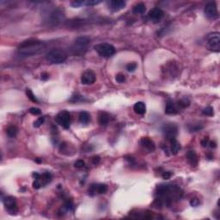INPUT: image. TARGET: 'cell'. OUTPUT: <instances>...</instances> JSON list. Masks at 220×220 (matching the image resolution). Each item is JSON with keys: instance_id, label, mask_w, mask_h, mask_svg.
<instances>
[{"instance_id": "cell-1", "label": "cell", "mask_w": 220, "mask_h": 220, "mask_svg": "<svg viewBox=\"0 0 220 220\" xmlns=\"http://www.w3.org/2000/svg\"><path fill=\"white\" fill-rule=\"evenodd\" d=\"M156 195L157 198L155 200L156 206H161L164 204L169 206L174 200L181 199L182 192L176 185H160L156 188Z\"/></svg>"}, {"instance_id": "cell-2", "label": "cell", "mask_w": 220, "mask_h": 220, "mask_svg": "<svg viewBox=\"0 0 220 220\" xmlns=\"http://www.w3.org/2000/svg\"><path fill=\"white\" fill-rule=\"evenodd\" d=\"M46 44L38 40H28L20 44L18 47V53L23 57L36 55L43 50Z\"/></svg>"}, {"instance_id": "cell-3", "label": "cell", "mask_w": 220, "mask_h": 220, "mask_svg": "<svg viewBox=\"0 0 220 220\" xmlns=\"http://www.w3.org/2000/svg\"><path fill=\"white\" fill-rule=\"evenodd\" d=\"M91 44V39L87 36H81L76 39L72 46V51L76 54H82L86 52Z\"/></svg>"}, {"instance_id": "cell-4", "label": "cell", "mask_w": 220, "mask_h": 220, "mask_svg": "<svg viewBox=\"0 0 220 220\" xmlns=\"http://www.w3.org/2000/svg\"><path fill=\"white\" fill-rule=\"evenodd\" d=\"M46 59L51 64H61L66 60L67 55L60 49H52L47 54Z\"/></svg>"}, {"instance_id": "cell-5", "label": "cell", "mask_w": 220, "mask_h": 220, "mask_svg": "<svg viewBox=\"0 0 220 220\" xmlns=\"http://www.w3.org/2000/svg\"><path fill=\"white\" fill-rule=\"evenodd\" d=\"M206 45L208 49L214 52H220V35L218 32L211 33L207 36Z\"/></svg>"}, {"instance_id": "cell-6", "label": "cell", "mask_w": 220, "mask_h": 220, "mask_svg": "<svg viewBox=\"0 0 220 220\" xmlns=\"http://www.w3.org/2000/svg\"><path fill=\"white\" fill-rule=\"evenodd\" d=\"M94 48L100 56L104 58H109L115 53V48L111 44L100 43L95 45Z\"/></svg>"}, {"instance_id": "cell-7", "label": "cell", "mask_w": 220, "mask_h": 220, "mask_svg": "<svg viewBox=\"0 0 220 220\" xmlns=\"http://www.w3.org/2000/svg\"><path fill=\"white\" fill-rule=\"evenodd\" d=\"M2 201L4 203V206H5L6 211H8L10 214L14 215L17 212V205L16 199L14 197L8 196V197H5V198H2Z\"/></svg>"}, {"instance_id": "cell-8", "label": "cell", "mask_w": 220, "mask_h": 220, "mask_svg": "<svg viewBox=\"0 0 220 220\" xmlns=\"http://www.w3.org/2000/svg\"><path fill=\"white\" fill-rule=\"evenodd\" d=\"M55 121L59 125L63 126L65 129H68L71 125V114L69 112H67L65 110L61 111L57 114Z\"/></svg>"}, {"instance_id": "cell-9", "label": "cell", "mask_w": 220, "mask_h": 220, "mask_svg": "<svg viewBox=\"0 0 220 220\" xmlns=\"http://www.w3.org/2000/svg\"><path fill=\"white\" fill-rule=\"evenodd\" d=\"M163 133L164 135L168 140H172L176 138L177 134V126L172 123H168L167 125H164L163 127Z\"/></svg>"}, {"instance_id": "cell-10", "label": "cell", "mask_w": 220, "mask_h": 220, "mask_svg": "<svg viewBox=\"0 0 220 220\" xmlns=\"http://www.w3.org/2000/svg\"><path fill=\"white\" fill-rule=\"evenodd\" d=\"M205 14L207 17L210 19H215L218 17V8L215 2H210L208 3L205 7Z\"/></svg>"}, {"instance_id": "cell-11", "label": "cell", "mask_w": 220, "mask_h": 220, "mask_svg": "<svg viewBox=\"0 0 220 220\" xmlns=\"http://www.w3.org/2000/svg\"><path fill=\"white\" fill-rule=\"evenodd\" d=\"M95 81V75L92 71H86L81 76V82L83 84H92Z\"/></svg>"}, {"instance_id": "cell-12", "label": "cell", "mask_w": 220, "mask_h": 220, "mask_svg": "<svg viewBox=\"0 0 220 220\" xmlns=\"http://www.w3.org/2000/svg\"><path fill=\"white\" fill-rule=\"evenodd\" d=\"M148 17H149V18L151 19V21H153V22H159L160 20L162 19V17H164V11L160 9V8L156 7V8H153V9L151 10V11L149 12Z\"/></svg>"}, {"instance_id": "cell-13", "label": "cell", "mask_w": 220, "mask_h": 220, "mask_svg": "<svg viewBox=\"0 0 220 220\" xmlns=\"http://www.w3.org/2000/svg\"><path fill=\"white\" fill-rule=\"evenodd\" d=\"M33 176L35 177V180H38L41 182V186L47 185L52 180V176L50 173H44L43 175H40L38 173H34Z\"/></svg>"}, {"instance_id": "cell-14", "label": "cell", "mask_w": 220, "mask_h": 220, "mask_svg": "<svg viewBox=\"0 0 220 220\" xmlns=\"http://www.w3.org/2000/svg\"><path fill=\"white\" fill-rule=\"evenodd\" d=\"M108 5H109V9L112 11H119L121 10L124 9L125 6V2L122 1V0H112L110 2H108Z\"/></svg>"}, {"instance_id": "cell-15", "label": "cell", "mask_w": 220, "mask_h": 220, "mask_svg": "<svg viewBox=\"0 0 220 220\" xmlns=\"http://www.w3.org/2000/svg\"><path fill=\"white\" fill-rule=\"evenodd\" d=\"M108 190V187L105 184H97V185H91V188L89 189V194L94 195L95 194H105Z\"/></svg>"}, {"instance_id": "cell-16", "label": "cell", "mask_w": 220, "mask_h": 220, "mask_svg": "<svg viewBox=\"0 0 220 220\" xmlns=\"http://www.w3.org/2000/svg\"><path fill=\"white\" fill-rule=\"evenodd\" d=\"M140 145L145 147L149 151H153L155 150V143L149 138H142L140 140Z\"/></svg>"}, {"instance_id": "cell-17", "label": "cell", "mask_w": 220, "mask_h": 220, "mask_svg": "<svg viewBox=\"0 0 220 220\" xmlns=\"http://www.w3.org/2000/svg\"><path fill=\"white\" fill-rule=\"evenodd\" d=\"M178 108L176 107V104L173 101H168L166 104V108H165V113L167 114H175L178 113Z\"/></svg>"}, {"instance_id": "cell-18", "label": "cell", "mask_w": 220, "mask_h": 220, "mask_svg": "<svg viewBox=\"0 0 220 220\" xmlns=\"http://www.w3.org/2000/svg\"><path fill=\"white\" fill-rule=\"evenodd\" d=\"M133 110L134 112L136 113L137 114H140L142 115L144 114H145L146 112V107H145V104L142 102H138L134 104L133 106Z\"/></svg>"}, {"instance_id": "cell-19", "label": "cell", "mask_w": 220, "mask_h": 220, "mask_svg": "<svg viewBox=\"0 0 220 220\" xmlns=\"http://www.w3.org/2000/svg\"><path fill=\"white\" fill-rule=\"evenodd\" d=\"M187 158L188 160L189 164L192 166H196L198 164V158H197V155L194 151H189L187 153Z\"/></svg>"}, {"instance_id": "cell-20", "label": "cell", "mask_w": 220, "mask_h": 220, "mask_svg": "<svg viewBox=\"0 0 220 220\" xmlns=\"http://www.w3.org/2000/svg\"><path fill=\"white\" fill-rule=\"evenodd\" d=\"M171 142V148H170V151L173 155H176L177 153L179 152V151L181 150V145L179 144V142L177 141L176 138H174L172 140H170Z\"/></svg>"}, {"instance_id": "cell-21", "label": "cell", "mask_w": 220, "mask_h": 220, "mask_svg": "<svg viewBox=\"0 0 220 220\" xmlns=\"http://www.w3.org/2000/svg\"><path fill=\"white\" fill-rule=\"evenodd\" d=\"M145 10H146L145 5L143 4V3H138L133 7V12L134 14H144L145 12Z\"/></svg>"}, {"instance_id": "cell-22", "label": "cell", "mask_w": 220, "mask_h": 220, "mask_svg": "<svg viewBox=\"0 0 220 220\" xmlns=\"http://www.w3.org/2000/svg\"><path fill=\"white\" fill-rule=\"evenodd\" d=\"M90 121H91V115H90L89 113L85 112V111L80 113V114H79V121L81 123L87 124V123L90 122Z\"/></svg>"}, {"instance_id": "cell-23", "label": "cell", "mask_w": 220, "mask_h": 220, "mask_svg": "<svg viewBox=\"0 0 220 220\" xmlns=\"http://www.w3.org/2000/svg\"><path fill=\"white\" fill-rule=\"evenodd\" d=\"M109 122V115L105 112H102L99 114V123L102 125H106Z\"/></svg>"}, {"instance_id": "cell-24", "label": "cell", "mask_w": 220, "mask_h": 220, "mask_svg": "<svg viewBox=\"0 0 220 220\" xmlns=\"http://www.w3.org/2000/svg\"><path fill=\"white\" fill-rule=\"evenodd\" d=\"M17 134V128L15 125H11L7 129V135L10 138H15Z\"/></svg>"}, {"instance_id": "cell-25", "label": "cell", "mask_w": 220, "mask_h": 220, "mask_svg": "<svg viewBox=\"0 0 220 220\" xmlns=\"http://www.w3.org/2000/svg\"><path fill=\"white\" fill-rule=\"evenodd\" d=\"M176 104V107L178 108V110H179V109H182V108L188 107L189 106V102L187 99H182L178 101Z\"/></svg>"}, {"instance_id": "cell-26", "label": "cell", "mask_w": 220, "mask_h": 220, "mask_svg": "<svg viewBox=\"0 0 220 220\" xmlns=\"http://www.w3.org/2000/svg\"><path fill=\"white\" fill-rule=\"evenodd\" d=\"M202 113L204 115H206V116H212L214 114L213 108H211V107H206V108H204Z\"/></svg>"}, {"instance_id": "cell-27", "label": "cell", "mask_w": 220, "mask_h": 220, "mask_svg": "<svg viewBox=\"0 0 220 220\" xmlns=\"http://www.w3.org/2000/svg\"><path fill=\"white\" fill-rule=\"evenodd\" d=\"M64 208H65V210L67 211H71L73 210L74 208V206H73V203L71 200H68V201H66L65 203V206H64Z\"/></svg>"}, {"instance_id": "cell-28", "label": "cell", "mask_w": 220, "mask_h": 220, "mask_svg": "<svg viewBox=\"0 0 220 220\" xmlns=\"http://www.w3.org/2000/svg\"><path fill=\"white\" fill-rule=\"evenodd\" d=\"M26 94L27 95H28V97L29 98V99L32 101V102H37L38 101H37V99H36V97L35 96V95L33 94V92L29 90V89H27V91H26Z\"/></svg>"}, {"instance_id": "cell-29", "label": "cell", "mask_w": 220, "mask_h": 220, "mask_svg": "<svg viewBox=\"0 0 220 220\" xmlns=\"http://www.w3.org/2000/svg\"><path fill=\"white\" fill-rule=\"evenodd\" d=\"M136 69H137V64L136 63H129V64L126 65V70L129 72H133Z\"/></svg>"}, {"instance_id": "cell-30", "label": "cell", "mask_w": 220, "mask_h": 220, "mask_svg": "<svg viewBox=\"0 0 220 220\" xmlns=\"http://www.w3.org/2000/svg\"><path fill=\"white\" fill-rule=\"evenodd\" d=\"M85 5V1H72L71 3V5L74 7V8H78L81 7L82 5Z\"/></svg>"}, {"instance_id": "cell-31", "label": "cell", "mask_w": 220, "mask_h": 220, "mask_svg": "<svg viewBox=\"0 0 220 220\" xmlns=\"http://www.w3.org/2000/svg\"><path fill=\"white\" fill-rule=\"evenodd\" d=\"M44 121H45L44 117H40L37 121H35V123H34V126H35V127H40V126H41V125H42V124L44 123Z\"/></svg>"}, {"instance_id": "cell-32", "label": "cell", "mask_w": 220, "mask_h": 220, "mask_svg": "<svg viewBox=\"0 0 220 220\" xmlns=\"http://www.w3.org/2000/svg\"><path fill=\"white\" fill-rule=\"evenodd\" d=\"M29 112L30 114H32L33 115H39L41 114V109L38 108H31L29 109Z\"/></svg>"}, {"instance_id": "cell-33", "label": "cell", "mask_w": 220, "mask_h": 220, "mask_svg": "<svg viewBox=\"0 0 220 220\" xmlns=\"http://www.w3.org/2000/svg\"><path fill=\"white\" fill-rule=\"evenodd\" d=\"M102 3V1H94V0H90V1H85V5L88 6H93V5H99Z\"/></svg>"}, {"instance_id": "cell-34", "label": "cell", "mask_w": 220, "mask_h": 220, "mask_svg": "<svg viewBox=\"0 0 220 220\" xmlns=\"http://www.w3.org/2000/svg\"><path fill=\"white\" fill-rule=\"evenodd\" d=\"M115 79H116V81L118 83H124L125 80V78L123 74H118Z\"/></svg>"}, {"instance_id": "cell-35", "label": "cell", "mask_w": 220, "mask_h": 220, "mask_svg": "<svg viewBox=\"0 0 220 220\" xmlns=\"http://www.w3.org/2000/svg\"><path fill=\"white\" fill-rule=\"evenodd\" d=\"M83 166H84V161H83V160L76 161V163H75V167L76 168H82Z\"/></svg>"}, {"instance_id": "cell-36", "label": "cell", "mask_w": 220, "mask_h": 220, "mask_svg": "<svg viewBox=\"0 0 220 220\" xmlns=\"http://www.w3.org/2000/svg\"><path fill=\"white\" fill-rule=\"evenodd\" d=\"M190 204H191V206H198L199 204V201L198 199H192L191 201H190Z\"/></svg>"}, {"instance_id": "cell-37", "label": "cell", "mask_w": 220, "mask_h": 220, "mask_svg": "<svg viewBox=\"0 0 220 220\" xmlns=\"http://www.w3.org/2000/svg\"><path fill=\"white\" fill-rule=\"evenodd\" d=\"M203 128V126H201V125H194V126H193L192 128H190V131L191 132H198V131H199L200 129H202Z\"/></svg>"}, {"instance_id": "cell-38", "label": "cell", "mask_w": 220, "mask_h": 220, "mask_svg": "<svg viewBox=\"0 0 220 220\" xmlns=\"http://www.w3.org/2000/svg\"><path fill=\"white\" fill-rule=\"evenodd\" d=\"M171 176H172V173L167 171V172H164L163 174V178L165 179V180H168V179H169L171 177Z\"/></svg>"}, {"instance_id": "cell-39", "label": "cell", "mask_w": 220, "mask_h": 220, "mask_svg": "<svg viewBox=\"0 0 220 220\" xmlns=\"http://www.w3.org/2000/svg\"><path fill=\"white\" fill-rule=\"evenodd\" d=\"M208 143H209V140H208V138H206L203 139L202 141H201V145H202L203 147H206L207 145H208Z\"/></svg>"}, {"instance_id": "cell-40", "label": "cell", "mask_w": 220, "mask_h": 220, "mask_svg": "<svg viewBox=\"0 0 220 220\" xmlns=\"http://www.w3.org/2000/svg\"><path fill=\"white\" fill-rule=\"evenodd\" d=\"M48 78H49V75L48 73L44 72V73L41 74V79L42 80H47V79H48Z\"/></svg>"}, {"instance_id": "cell-41", "label": "cell", "mask_w": 220, "mask_h": 220, "mask_svg": "<svg viewBox=\"0 0 220 220\" xmlns=\"http://www.w3.org/2000/svg\"><path fill=\"white\" fill-rule=\"evenodd\" d=\"M100 162V157L99 156H94L93 157V163L95 164H97Z\"/></svg>"}, {"instance_id": "cell-42", "label": "cell", "mask_w": 220, "mask_h": 220, "mask_svg": "<svg viewBox=\"0 0 220 220\" xmlns=\"http://www.w3.org/2000/svg\"><path fill=\"white\" fill-rule=\"evenodd\" d=\"M208 144L210 145V147H211V148H215V147L217 146V145H216V143L213 142V141H210Z\"/></svg>"}, {"instance_id": "cell-43", "label": "cell", "mask_w": 220, "mask_h": 220, "mask_svg": "<svg viewBox=\"0 0 220 220\" xmlns=\"http://www.w3.org/2000/svg\"><path fill=\"white\" fill-rule=\"evenodd\" d=\"M36 162H38V163H41V160L38 159V158H37V159H36Z\"/></svg>"}]
</instances>
